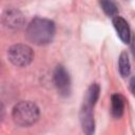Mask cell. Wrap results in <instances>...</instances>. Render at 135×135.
Returning a JSON list of instances; mask_svg holds the SVG:
<instances>
[{"instance_id": "obj_1", "label": "cell", "mask_w": 135, "mask_h": 135, "mask_svg": "<svg viewBox=\"0 0 135 135\" xmlns=\"http://www.w3.org/2000/svg\"><path fill=\"white\" fill-rule=\"evenodd\" d=\"M55 35V24L52 20L41 17L34 18L26 27L27 39L36 45H44L52 41Z\"/></svg>"}, {"instance_id": "obj_2", "label": "cell", "mask_w": 135, "mask_h": 135, "mask_svg": "<svg viewBox=\"0 0 135 135\" xmlns=\"http://www.w3.org/2000/svg\"><path fill=\"white\" fill-rule=\"evenodd\" d=\"M39 108L32 101H20L12 111V117L16 124L20 127H30L39 118Z\"/></svg>"}, {"instance_id": "obj_3", "label": "cell", "mask_w": 135, "mask_h": 135, "mask_svg": "<svg viewBox=\"0 0 135 135\" xmlns=\"http://www.w3.org/2000/svg\"><path fill=\"white\" fill-rule=\"evenodd\" d=\"M7 57L14 65L26 66L34 59V52L26 44H14L8 49Z\"/></svg>"}, {"instance_id": "obj_4", "label": "cell", "mask_w": 135, "mask_h": 135, "mask_svg": "<svg viewBox=\"0 0 135 135\" xmlns=\"http://www.w3.org/2000/svg\"><path fill=\"white\" fill-rule=\"evenodd\" d=\"M53 80L54 83L59 91L61 95H69L70 93V86H71V80H70V75L68 71L64 69L62 65H57L54 75H53Z\"/></svg>"}, {"instance_id": "obj_5", "label": "cell", "mask_w": 135, "mask_h": 135, "mask_svg": "<svg viewBox=\"0 0 135 135\" xmlns=\"http://www.w3.org/2000/svg\"><path fill=\"white\" fill-rule=\"evenodd\" d=\"M92 108H93L92 105L84 102V104L82 105L81 111H80L81 127H82L83 132L86 134L94 133V129H95V122H94V116H93Z\"/></svg>"}, {"instance_id": "obj_6", "label": "cell", "mask_w": 135, "mask_h": 135, "mask_svg": "<svg viewBox=\"0 0 135 135\" xmlns=\"http://www.w3.org/2000/svg\"><path fill=\"white\" fill-rule=\"evenodd\" d=\"M3 23L13 28H19L24 24V18L21 12L15 8L7 9L3 15Z\"/></svg>"}, {"instance_id": "obj_7", "label": "cell", "mask_w": 135, "mask_h": 135, "mask_svg": "<svg viewBox=\"0 0 135 135\" xmlns=\"http://www.w3.org/2000/svg\"><path fill=\"white\" fill-rule=\"evenodd\" d=\"M113 25H114L119 38L121 39V41L124 43H129L131 40V31H130V26H129L128 22L122 17L115 16V17H113Z\"/></svg>"}, {"instance_id": "obj_8", "label": "cell", "mask_w": 135, "mask_h": 135, "mask_svg": "<svg viewBox=\"0 0 135 135\" xmlns=\"http://www.w3.org/2000/svg\"><path fill=\"white\" fill-rule=\"evenodd\" d=\"M112 100V114L115 118H120L124 111V99L119 94H114L111 97Z\"/></svg>"}, {"instance_id": "obj_9", "label": "cell", "mask_w": 135, "mask_h": 135, "mask_svg": "<svg viewBox=\"0 0 135 135\" xmlns=\"http://www.w3.org/2000/svg\"><path fill=\"white\" fill-rule=\"evenodd\" d=\"M118 66H119V72L122 77H127L130 75L131 72V64L129 60V56L126 52H122L119 56V61H118Z\"/></svg>"}, {"instance_id": "obj_10", "label": "cell", "mask_w": 135, "mask_h": 135, "mask_svg": "<svg viewBox=\"0 0 135 135\" xmlns=\"http://www.w3.org/2000/svg\"><path fill=\"white\" fill-rule=\"evenodd\" d=\"M99 92H100V88L97 83H93L90 85V88L88 89L86 92V96H85V103L90 104V105H94L96 103V101L98 100L99 97Z\"/></svg>"}, {"instance_id": "obj_11", "label": "cell", "mask_w": 135, "mask_h": 135, "mask_svg": "<svg viewBox=\"0 0 135 135\" xmlns=\"http://www.w3.org/2000/svg\"><path fill=\"white\" fill-rule=\"evenodd\" d=\"M100 5L103 9V12L110 16V17H115L117 16V6L112 0H100Z\"/></svg>"}, {"instance_id": "obj_12", "label": "cell", "mask_w": 135, "mask_h": 135, "mask_svg": "<svg viewBox=\"0 0 135 135\" xmlns=\"http://www.w3.org/2000/svg\"><path fill=\"white\" fill-rule=\"evenodd\" d=\"M130 90H131L132 94L135 96V76H133L130 80Z\"/></svg>"}]
</instances>
